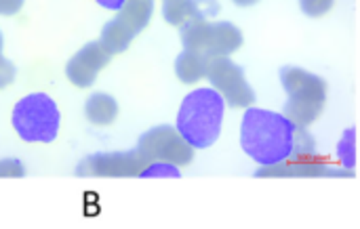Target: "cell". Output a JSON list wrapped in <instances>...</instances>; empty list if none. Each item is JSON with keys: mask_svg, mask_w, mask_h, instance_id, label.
Wrapping results in <instances>:
<instances>
[{"mask_svg": "<svg viewBox=\"0 0 360 229\" xmlns=\"http://www.w3.org/2000/svg\"><path fill=\"white\" fill-rule=\"evenodd\" d=\"M2 44H4V38H2V32H0V55H2Z\"/></svg>", "mask_w": 360, "mask_h": 229, "instance_id": "obj_25", "label": "cell"}, {"mask_svg": "<svg viewBox=\"0 0 360 229\" xmlns=\"http://www.w3.org/2000/svg\"><path fill=\"white\" fill-rule=\"evenodd\" d=\"M84 116L95 126H110L118 118V103L108 93H93L86 99Z\"/></svg>", "mask_w": 360, "mask_h": 229, "instance_id": "obj_12", "label": "cell"}, {"mask_svg": "<svg viewBox=\"0 0 360 229\" xmlns=\"http://www.w3.org/2000/svg\"><path fill=\"white\" fill-rule=\"evenodd\" d=\"M255 177H264V179H325V177H352V171L348 169H338L331 166L327 160L319 158V154L314 156H304V158H289L281 164L274 166H259V171L255 173Z\"/></svg>", "mask_w": 360, "mask_h": 229, "instance_id": "obj_9", "label": "cell"}, {"mask_svg": "<svg viewBox=\"0 0 360 229\" xmlns=\"http://www.w3.org/2000/svg\"><path fill=\"white\" fill-rule=\"evenodd\" d=\"M25 177V166L17 158L0 160V179H21Z\"/></svg>", "mask_w": 360, "mask_h": 229, "instance_id": "obj_20", "label": "cell"}, {"mask_svg": "<svg viewBox=\"0 0 360 229\" xmlns=\"http://www.w3.org/2000/svg\"><path fill=\"white\" fill-rule=\"evenodd\" d=\"M11 122L25 143H53L59 135L61 114L46 93H30L15 103Z\"/></svg>", "mask_w": 360, "mask_h": 229, "instance_id": "obj_4", "label": "cell"}, {"mask_svg": "<svg viewBox=\"0 0 360 229\" xmlns=\"http://www.w3.org/2000/svg\"><path fill=\"white\" fill-rule=\"evenodd\" d=\"M297 124L281 112L247 107L240 120V148L257 166H274L293 156Z\"/></svg>", "mask_w": 360, "mask_h": 229, "instance_id": "obj_1", "label": "cell"}, {"mask_svg": "<svg viewBox=\"0 0 360 229\" xmlns=\"http://www.w3.org/2000/svg\"><path fill=\"white\" fill-rule=\"evenodd\" d=\"M110 59H112V53L101 44V40L89 42L68 61L65 76L74 86L89 89L93 86L97 74L110 63Z\"/></svg>", "mask_w": 360, "mask_h": 229, "instance_id": "obj_10", "label": "cell"}, {"mask_svg": "<svg viewBox=\"0 0 360 229\" xmlns=\"http://www.w3.org/2000/svg\"><path fill=\"white\" fill-rule=\"evenodd\" d=\"M314 154H316L314 137L306 131V126H297L295 145H293V156L291 158H304V156H314Z\"/></svg>", "mask_w": 360, "mask_h": 229, "instance_id": "obj_18", "label": "cell"}, {"mask_svg": "<svg viewBox=\"0 0 360 229\" xmlns=\"http://www.w3.org/2000/svg\"><path fill=\"white\" fill-rule=\"evenodd\" d=\"M15 80V65L0 55V89L8 86Z\"/></svg>", "mask_w": 360, "mask_h": 229, "instance_id": "obj_21", "label": "cell"}, {"mask_svg": "<svg viewBox=\"0 0 360 229\" xmlns=\"http://www.w3.org/2000/svg\"><path fill=\"white\" fill-rule=\"evenodd\" d=\"M141 179H179L181 177V171L177 164H171V162H150L141 173H139Z\"/></svg>", "mask_w": 360, "mask_h": 229, "instance_id": "obj_17", "label": "cell"}, {"mask_svg": "<svg viewBox=\"0 0 360 229\" xmlns=\"http://www.w3.org/2000/svg\"><path fill=\"white\" fill-rule=\"evenodd\" d=\"M99 6H103V8H108V11H120L122 8V4L127 2V0H95Z\"/></svg>", "mask_w": 360, "mask_h": 229, "instance_id": "obj_23", "label": "cell"}, {"mask_svg": "<svg viewBox=\"0 0 360 229\" xmlns=\"http://www.w3.org/2000/svg\"><path fill=\"white\" fill-rule=\"evenodd\" d=\"M23 8V0H0V15L13 17Z\"/></svg>", "mask_w": 360, "mask_h": 229, "instance_id": "obj_22", "label": "cell"}, {"mask_svg": "<svg viewBox=\"0 0 360 229\" xmlns=\"http://www.w3.org/2000/svg\"><path fill=\"white\" fill-rule=\"evenodd\" d=\"M162 17L175 27H181L190 21H205L198 0H162Z\"/></svg>", "mask_w": 360, "mask_h": 229, "instance_id": "obj_14", "label": "cell"}, {"mask_svg": "<svg viewBox=\"0 0 360 229\" xmlns=\"http://www.w3.org/2000/svg\"><path fill=\"white\" fill-rule=\"evenodd\" d=\"M224 116V97L213 86H200L184 97L175 126L194 150H207L219 139Z\"/></svg>", "mask_w": 360, "mask_h": 229, "instance_id": "obj_2", "label": "cell"}, {"mask_svg": "<svg viewBox=\"0 0 360 229\" xmlns=\"http://www.w3.org/2000/svg\"><path fill=\"white\" fill-rule=\"evenodd\" d=\"M152 15H154V0H127L122 8L116 13V19L122 25H127L133 36H137L141 30L148 27Z\"/></svg>", "mask_w": 360, "mask_h": 229, "instance_id": "obj_11", "label": "cell"}, {"mask_svg": "<svg viewBox=\"0 0 360 229\" xmlns=\"http://www.w3.org/2000/svg\"><path fill=\"white\" fill-rule=\"evenodd\" d=\"M184 51L205 57H230L243 46V32L230 21H190L179 27Z\"/></svg>", "mask_w": 360, "mask_h": 229, "instance_id": "obj_5", "label": "cell"}, {"mask_svg": "<svg viewBox=\"0 0 360 229\" xmlns=\"http://www.w3.org/2000/svg\"><path fill=\"white\" fill-rule=\"evenodd\" d=\"M281 84L287 93L285 116L297 126L314 124L327 103V82L297 65H285L281 70Z\"/></svg>", "mask_w": 360, "mask_h": 229, "instance_id": "obj_3", "label": "cell"}, {"mask_svg": "<svg viewBox=\"0 0 360 229\" xmlns=\"http://www.w3.org/2000/svg\"><path fill=\"white\" fill-rule=\"evenodd\" d=\"M148 166V160L135 152H108L93 154L82 160L76 169L80 177H103V179H124L139 177V173Z\"/></svg>", "mask_w": 360, "mask_h": 229, "instance_id": "obj_8", "label": "cell"}, {"mask_svg": "<svg viewBox=\"0 0 360 229\" xmlns=\"http://www.w3.org/2000/svg\"><path fill=\"white\" fill-rule=\"evenodd\" d=\"M333 4H335V0H300L302 13L310 19L325 17L333 8Z\"/></svg>", "mask_w": 360, "mask_h": 229, "instance_id": "obj_19", "label": "cell"}, {"mask_svg": "<svg viewBox=\"0 0 360 229\" xmlns=\"http://www.w3.org/2000/svg\"><path fill=\"white\" fill-rule=\"evenodd\" d=\"M209 84L224 97L230 107H251L255 103V91L249 84L245 70L230 57H211L207 67Z\"/></svg>", "mask_w": 360, "mask_h": 229, "instance_id": "obj_7", "label": "cell"}, {"mask_svg": "<svg viewBox=\"0 0 360 229\" xmlns=\"http://www.w3.org/2000/svg\"><path fill=\"white\" fill-rule=\"evenodd\" d=\"M335 156L340 160V166L354 171V166H356V129L354 126L344 131V135L338 143Z\"/></svg>", "mask_w": 360, "mask_h": 229, "instance_id": "obj_16", "label": "cell"}, {"mask_svg": "<svg viewBox=\"0 0 360 229\" xmlns=\"http://www.w3.org/2000/svg\"><path fill=\"white\" fill-rule=\"evenodd\" d=\"M137 152L148 160V164L160 160V162L177 164L181 169L194 160V148L181 137L177 126H169V124H160L143 133L139 137Z\"/></svg>", "mask_w": 360, "mask_h": 229, "instance_id": "obj_6", "label": "cell"}, {"mask_svg": "<svg viewBox=\"0 0 360 229\" xmlns=\"http://www.w3.org/2000/svg\"><path fill=\"white\" fill-rule=\"evenodd\" d=\"M207 67H209V57L192 51H184L175 59V76L184 84H196L202 78H207Z\"/></svg>", "mask_w": 360, "mask_h": 229, "instance_id": "obj_13", "label": "cell"}, {"mask_svg": "<svg viewBox=\"0 0 360 229\" xmlns=\"http://www.w3.org/2000/svg\"><path fill=\"white\" fill-rule=\"evenodd\" d=\"M236 6H253V4H257L259 0H232Z\"/></svg>", "mask_w": 360, "mask_h": 229, "instance_id": "obj_24", "label": "cell"}, {"mask_svg": "<svg viewBox=\"0 0 360 229\" xmlns=\"http://www.w3.org/2000/svg\"><path fill=\"white\" fill-rule=\"evenodd\" d=\"M135 36L129 32L127 25H122L118 19H112L103 25L101 30V44L112 53V55H118V53H124L131 44Z\"/></svg>", "mask_w": 360, "mask_h": 229, "instance_id": "obj_15", "label": "cell"}]
</instances>
